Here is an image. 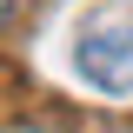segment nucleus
<instances>
[{
    "label": "nucleus",
    "mask_w": 133,
    "mask_h": 133,
    "mask_svg": "<svg viewBox=\"0 0 133 133\" xmlns=\"http://www.w3.org/2000/svg\"><path fill=\"white\" fill-rule=\"evenodd\" d=\"M80 73L100 87V93L133 100V20H100L80 40Z\"/></svg>",
    "instance_id": "1"
},
{
    "label": "nucleus",
    "mask_w": 133,
    "mask_h": 133,
    "mask_svg": "<svg viewBox=\"0 0 133 133\" xmlns=\"http://www.w3.org/2000/svg\"><path fill=\"white\" fill-rule=\"evenodd\" d=\"M0 20H7V0H0Z\"/></svg>",
    "instance_id": "2"
}]
</instances>
